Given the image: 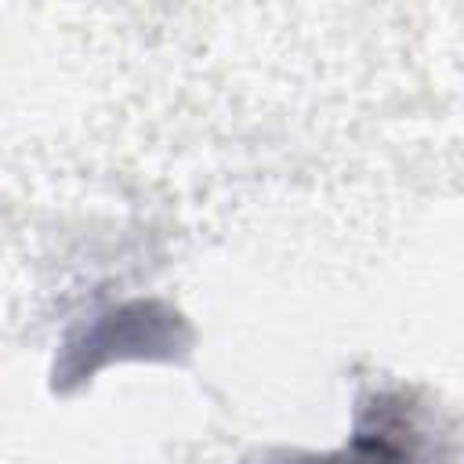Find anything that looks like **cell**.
I'll return each mask as SVG.
<instances>
[{
  "mask_svg": "<svg viewBox=\"0 0 464 464\" xmlns=\"http://www.w3.org/2000/svg\"><path fill=\"white\" fill-rule=\"evenodd\" d=\"M174 330H181V319L174 312H163L160 304H123L98 319V326L87 330L83 348L87 355L72 366V373H91L105 355H152V348H170Z\"/></svg>",
  "mask_w": 464,
  "mask_h": 464,
  "instance_id": "obj_1",
  "label": "cell"
},
{
  "mask_svg": "<svg viewBox=\"0 0 464 464\" xmlns=\"http://www.w3.org/2000/svg\"><path fill=\"white\" fill-rule=\"evenodd\" d=\"M406 424H395L388 417V406L373 410V428H359L352 446L334 453V457H315V460H294V464H410V446H406Z\"/></svg>",
  "mask_w": 464,
  "mask_h": 464,
  "instance_id": "obj_2",
  "label": "cell"
}]
</instances>
